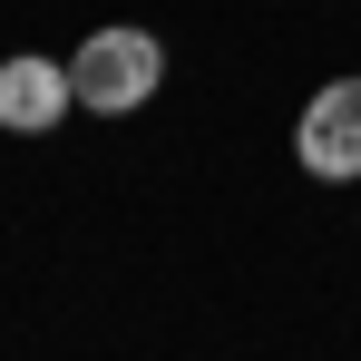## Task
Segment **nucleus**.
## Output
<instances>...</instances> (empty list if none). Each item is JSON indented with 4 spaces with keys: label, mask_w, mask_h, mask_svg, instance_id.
I'll list each match as a JSON object with an SVG mask.
<instances>
[{
    "label": "nucleus",
    "mask_w": 361,
    "mask_h": 361,
    "mask_svg": "<svg viewBox=\"0 0 361 361\" xmlns=\"http://www.w3.org/2000/svg\"><path fill=\"white\" fill-rule=\"evenodd\" d=\"M68 88H78L88 118H137L166 88V39L157 30H88L68 49Z\"/></svg>",
    "instance_id": "f257e3e1"
},
{
    "label": "nucleus",
    "mask_w": 361,
    "mask_h": 361,
    "mask_svg": "<svg viewBox=\"0 0 361 361\" xmlns=\"http://www.w3.org/2000/svg\"><path fill=\"white\" fill-rule=\"evenodd\" d=\"M293 157L312 185H361V78H322L293 118Z\"/></svg>",
    "instance_id": "f03ea898"
},
{
    "label": "nucleus",
    "mask_w": 361,
    "mask_h": 361,
    "mask_svg": "<svg viewBox=\"0 0 361 361\" xmlns=\"http://www.w3.org/2000/svg\"><path fill=\"white\" fill-rule=\"evenodd\" d=\"M68 108H78L68 59H39V49H10V59H0V127H10V137H49Z\"/></svg>",
    "instance_id": "7ed1b4c3"
}]
</instances>
